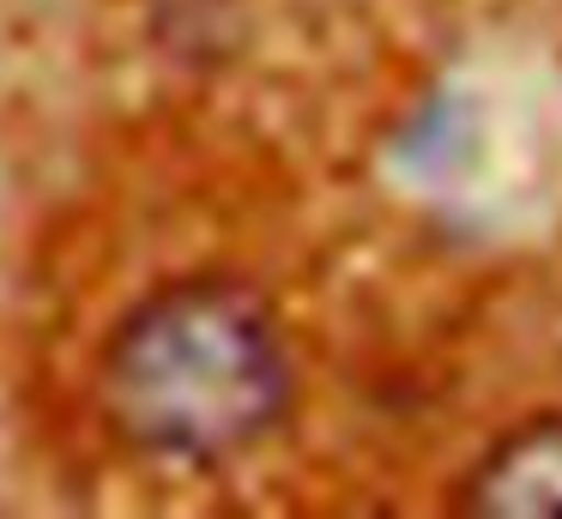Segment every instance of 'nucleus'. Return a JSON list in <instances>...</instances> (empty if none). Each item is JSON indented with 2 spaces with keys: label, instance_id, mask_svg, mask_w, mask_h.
<instances>
[{
  "label": "nucleus",
  "instance_id": "1",
  "mask_svg": "<svg viewBox=\"0 0 562 519\" xmlns=\"http://www.w3.org/2000/svg\"><path fill=\"white\" fill-rule=\"evenodd\" d=\"M103 405L127 447L164 465H224L291 410V350L236 278H176L127 308L103 357Z\"/></svg>",
  "mask_w": 562,
  "mask_h": 519
},
{
  "label": "nucleus",
  "instance_id": "2",
  "mask_svg": "<svg viewBox=\"0 0 562 519\" xmlns=\"http://www.w3.org/2000/svg\"><path fill=\"white\" fill-rule=\"evenodd\" d=\"M460 507L490 519H562V410L502 435L472 465Z\"/></svg>",
  "mask_w": 562,
  "mask_h": 519
}]
</instances>
